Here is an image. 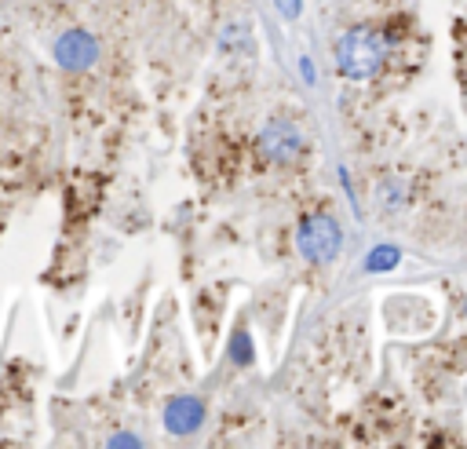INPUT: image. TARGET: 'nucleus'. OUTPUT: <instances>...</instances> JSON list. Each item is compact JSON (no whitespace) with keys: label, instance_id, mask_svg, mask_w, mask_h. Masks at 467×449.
<instances>
[{"label":"nucleus","instance_id":"nucleus-3","mask_svg":"<svg viewBox=\"0 0 467 449\" xmlns=\"http://www.w3.org/2000/svg\"><path fill=\"white\" fill-rule=\"evenodd\" d=\"M259 153L266 161H274V164H288V161H296L303 153V135L285 120H270L259 131Z\"/></svg>","mask_w":467,"mask_h":449},{"label":"nucleus","instance_id":"nucleus-1","mask_svg":"<svg viewBox=\"0 0 467 449\" xmlns=\"http://www.w3.org/2000/svg\"><path fill=\"white\" fill-rule=\"evenodd\" d=\"M383 58H387V40L372 26H350L336 40V62H339L343 77H350V80L376 77L379 66H383Z\"/></svg>","mask_w":467,"mask_h":449},{"label":"nucleus","instance_id":"nucleus-5","mask_svg":"<svg viewBox=\"0 0 467 449\" xmlns=\"http://www.w3.org/2000/svg\"><path fill=\"white\" fill-rule=\"evenodd\" d=\"M204 420V405L197 398H171L168 409H164V423L175 431V434H190L197 431Z\"/></svg>","mask_w":467,"mask_h":449},{"label":"nucleus","instance_id":"nucleus-6","mask_svg":"<svg viewBox=\"0 0 467 449\" xmlns=\"http://www.w3.org/2000/svg\"><path fill=\"white\" fill-rule=\"evenodd\" d=\"M390 263H398V252H394V248H376V256L368 259V270H383V266H390Z\"/></svg>","mask_w":467,"mask_h":449},{"label":"nucleus","instance_id":"nucleus-7","mask_svg":"<svg viewBox=\"0 0 467 449\" xmlns=\"http://www.w3.org/2000/svg\"><path fill=\"white\" fill-rule=\"evenodd\" d=\"M274 4H281L285 15H296V11H299V0H274Z\"/></svg>","mask_w":467,"mask_h":449},{"label":"nucleus","instance_id":"nucleus-4","mask_svg":"<svg viewBox=\"0 0 467 449\" xmlns=\"http://www.w3.org/2000/svg\"><path fill=\"white\" fill-rule=\"evenodd\" d=\"M55 55H58V62H62L66 69H88V66L99 58V47H95V40H91L88 33L73 29V33H62V37H58Z\"/></svg>","mask_w":467,"mask_h":449},{"label":"nucleus","instance_id":"nucleus-2","mask_svg":"<svg viewBox=\"0 0 467 449\" xmlns=\"http://www.w3.org/2000/svg\"><path fill=\"white\" fill-rule=\"evenodd\" d=\"M296 248L310 263H332L339 256V248H343V230H339V223L332 215H321V212L303 215L299 230H296Z\"/></svg>","mask_w":467,"mask_h":449}]
</instances>
